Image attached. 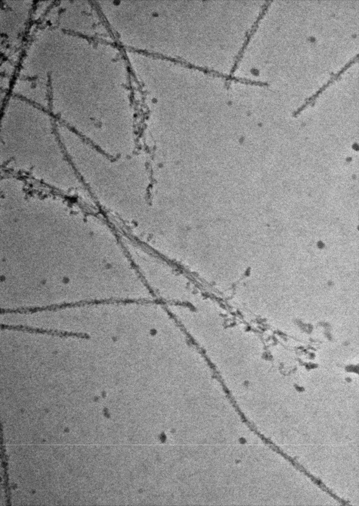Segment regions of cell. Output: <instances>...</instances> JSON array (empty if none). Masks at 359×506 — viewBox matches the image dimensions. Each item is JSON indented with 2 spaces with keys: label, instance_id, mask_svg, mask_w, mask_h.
I'll return each instance as SVG.
<instances>
[{
  "label": "cell",
  "instance_id": "obj_1",
  "mask_svg": "<svg viewBox=\"0 0 359 506\" xmlns=\"http://www.w3.org/2000/svg\"><path fill=\"white\" fill-rule=\"evenodd\" d=\"M0 329L20 331L30 334L47 335L60 337H72L83 339L90 338L89 335L86 333L34 328L24 325H10L2 324H0Z\"/></svg>",
  "mask_w": 359,
  "mask_h": 506
},
{
  "label": "cell",
  "instance_id": "obj_2",
  "mask_svg": "<svg viewBox=\"0 0 359 506\" xmlns=\"http://www.w3.org/2000/svg\"><path fill=\"white\" fill-rule=\"evenodd\" d=\"M270 2L271 1H267L263 5L262 9L256 20L255 21V22L252 25L251 28L249 30H248V31L246 32L245 40L242 44L241 47L240 48V50H239L237 54L236 55L235 58L233 65L231 68V69L229 73L230 75H234V72L235 71L238 65L240 60L243 57L244 51L246 48V47L249 41H250L251 38L257 30L258 27L259 22L266 13V11L268 9L270 3Z\"/></svg>",
  "mask_w": 359,
  "mask_h": 506
}]
</instances>
